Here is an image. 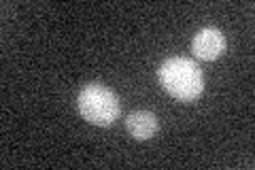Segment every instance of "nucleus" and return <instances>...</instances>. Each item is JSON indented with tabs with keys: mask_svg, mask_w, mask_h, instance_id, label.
<instances>
[{
	"mask_svg": "<svg viewBox=\"0 0 255 170\" xmlns=\"http://www.w3.org/2000/svg\"><path fill=\"white\" fill-rule=\"evenodd\" d=\"M126 128H128V132H130L132 139L149 141V139L155 136L159 124H157V117L151 111H134V113L128 115Z\"/></svg>",
	"mask_w": 255,
	"mask_h": 170,
	"instance_id": "nucleus-4",
	"label": "nucleus"
},
{
	"mask_svg": "<svg viewBox=\"0 0 255 170\" xmlns=\"http://www.w3.org/2000/svg\"><path fill=\"white\" fill-rule=\"evenodd\" d=\"M226 49H228V40L219 28H202L191 38V53L202 62H213L221 58Z\"/></svg>",
	"mask_w": 255,
	"mask_h": 170,
	"instance_id": "nucleus-3",
	"label": "nucleus"
},
{
	"mask_svg": "<svg viewBox=\"0 0 255 170\" xmlns=\"http://www.w3.org/2000/svg\"><path fill=\"white\" fill-rule=\"evenodd\" d=\"M157 79L162 87L179 102H194L204 90V77L200 66L189 58H168L159 64Z\"/></svg>",
	"mask_w": 255,
	"mask_h": 170,
	"instance_id": "nucleus-1",
	"label": "nucleus"
},
{
	"mask_svg": "<svg viewBox=\"0 0 255 170\" xmlns=\"http://www.w3.org/2000/svg\"><path fill=\"white\" fill-rule=\"evenodd\" d=\"M77 109L85 121L100 128H107L117 121L122 104H119L117 94L113 90H109L107 85L87 83L81 87V92L77 96Z\"/></svg>",
	"mask_w": 255,
	"mask_h": 170,
	"instance_id": "nucleus-2",
	"label": "nucleus"
}]
</instances>
